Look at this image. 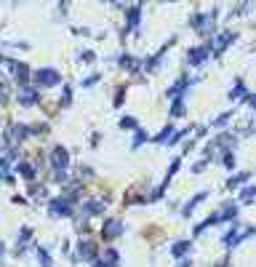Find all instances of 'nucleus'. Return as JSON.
I'll use <instances>...</instances> for the list:
<instances>
[{
  "label": "nucleus",
  "instance_id": "obj_1",
  "mask_svg": "<svg viewBox=\"0 0 256 267\" xmlns=\"http://www.w3.org/2000/svg\"><path fill=\"white\" fill-rule=\"evenodd\" d=\"M59 80H62V75L56 72V69H51V67H43V69H38V72H35V83L43 86V88L59 86Z\"/></svg>",
  "mask_w": 256,
  "mask_h": 267
},
{
  "label": "nucleus",
  "instance_id": "obj_2",
  "mask_svg": "<svg viewBox=\"0 0 256 267\" xmlns=\"http://www.w3.org/2000/svg\"><path fill=\"white\" fill-rule=\"evenodd\" d=\"M214 19H216V11H208V14H197L190 25L197 30V32H203V35H208L214 30Z\"/></svg>",
  "mask_w": 256,
  "mask_h": 267
},
{
  "label": "nucleus",
  "instance_id": "obj_3",
  "mask_svg": "<svg viewBox=\"0 0 256 267\" xmlns=\"http://www.w3.org/2000/svg\"><path fill=\"white\" fill-rule=\"evenodd\" d=\"M51 166H54V171L59 174V171H67V166H69V153L64 147H54L51 150Z\"/></svg>",
  "mask_w": 256,
  "mask_h": 267
},
{
  "label": "nucleus",
  "instance_id": "obj_4",
  "mask_svg": "<svg viewBox=\"0 0 256 267\" xmlns=\"http://www.w3.org/2000/svg\"><path fill=\"white\" fill-rule=\"evenodd\" d=\"M235 38H238V32L227 30V32H222V35H219V38H216L211 45H208V51H214V54L219 56V54H222V51H224V48H227V45H229L232 40H235Z\"/></svg>",
  "mask_w": 256,
  "mask_h": 267
},
{
  "label": "nucleus",
  "instance_id": "obj_5",
  "mask_svg": "<svg viewBox=\"0 0 256 267\" xmlns=\"http://www.w3.org/2000/svg\"><path fill=\"white\" fill-rule=\"evenodd\" d=\"M38 88H32V86H19V104L21 107H35L38 104Z\"/></svg>",
  "mask_w": 256,
  "mask_h": 267
},
{
  "label": "nucleus",
  "instance_id": "obj_6",
  "mask_svg": "<svg viewBox=\"0 0 256 267\" xmlns=\"http://www.w3.org/2000/svg\"><path fill=\"white\" fill-rule=\"evenodd\" d=\"M48 211L54 216H72V203H69L67 198H54L48 203Z\"/></svg>",
  "mask_w": 256,
  "mask_h": 267
},
{
  "label": "nucleus",
  "instance_id": "obj_7",
  "mask_svg": "<svg viewBox=\"0 0 256 267\" xmlns=\"http://www.w3.org/2000/svg\"><path fill=\"white\" fill-rule=\"evenodd\" d=\"M6 64H8V69H11V72L16 75L19 86H27V78H30V67H27V64H21V62H14V59H8Z\"/></svg>",
  "mask_w": 256,
  "mask_h": 267
},
{
  "label": "nucleus",
  "instance_id": "obj_8",
  "mask_svg": "<svg viewBox=\"0 0 256 267\" xmlns=\"http://www.w3.org/2000/svg\"><path fill=\"white\" fill-rule=\"evenodd\" d=\"M101 235L104 238H120L123 235V222L120 219H107V222H104V227H101Z\"/></svg>",
  "mask_w": 256,
  "mask_h": 267
},
{
  "label": "nucleus",
  "instance_id": "obj_9",
  "mask_svg": "<svg viewBox=\"0 0 256 267\" xmlns=\"http://www.w3.org/2000/svg\"><path fill=\"white\" fill-rule=\"evenodd\" d=\"M118 262H120V254L115 249H107L99 259H94V267H118Z\"/></svg>",
  "mask_w": 256,
  "mask_h": 267
},
{
  "label": "nucleus",
  "instance_id": "obj_10",
  "mask_svg": "<svg viewBox=\"0 0 256 267\" xmlns=\"http://www.w3.org/2000/svg\"><path fill=\"white\" fill-rule=\"evenodd\" d=\"M251 235H253V230H251V227H246V230H238V227H232L229 233L224 235V243H227V246H238V243H240L243 238H251Z\"/></svg>",
  "mask_w": 256,
  "mask_h": 267
},
{
  "label": "nucleus",
  "instance_id": "obj_11",
  "mask_svg": "<svg viewBox=\"0 0 256 267\" xmlns=\"http://www.w3.org/2000/svg\"><path fill=\"white\" fill-rule=\"evenodd\" d=\"M78 259H88V262H94L96 259V246L91 240H80L78 243Z\"/></svg>",
  "mask_w": 256,
  "mask_h": 267
},
{
  "label": "nucleus",
  "instance_id": "obj_12",
  "mask_svg": "<svg viewBox=\"0 0 256 267\" xmlns=\"http://www.w3.org/2000/svg\"><path fill=\"white\" fill-rule=\"evenodd\" d=\"M27 136H30V126H21V123H14V126H11V131H8V139H11L14 144L24 142Z\"/></svg>",
  "mask_w": 256,
  "mask_h": 267
},
{
  "label": "nucleus",
  "instance_id": "obj_13",
  "mask_svg": "<svg viewBox=\"0 0 256 267\" xmlns=\"http://www.w3.org/2000/svg\"><path fill=\"white\" fill-rule=\"evenodd\" d=\"M208 54H211V51H208V45H197V48H190V54H187V59H190V64H203L206 59H208Z\"/></svg>",
  "mask_w": 256,
  "mask_h": 267
},
{
  "label": "nucleus",
  "instance_id": "obj_14",
  "mask_svg": "<svg viewBox=\"0 0 256 267\" xmlns=\"http://www.w3.org/2000/svg\"><path fill=\"white\" fill-rule=\"evenodd\" d=\"M139 19H142V6H131L125 11V25H128V30H136L139 27Z\"/></svg>",
  "mask_w": 256,
  "mask_h": 267
},
{
  "label": "nucleus",
  "instance_id": "obj_15",
  "mask_svg": "<svg viewBox=\"0 0 256 267\" xmlns=\"http://www.w3.org/2000/svg\"><path fill=\"white\" fill-rule=\"evenodd\" d=\"M104 206H107V201H104V198H99V201H86L83 203V214L86 216H96V214L104 211Z\"/></svg>",
  "mask_w": 256,
  "mask_h": 267
},
{
  "label": "nucleus",
  "instance_id": "obj_16",
  "mask_svg": "<svg viewBox=\"0 0 256 267\" xmlns=\"http://www.w3.org/2000/svg\"><path fill=\"white\" fill-rule=\"evenodd\" d=\"M190 251H192V240H179V243H173V246H171V257L182 259V257H187Z\"/></svg>",
  "mask_w": 256,
  "mask_h": 267
},
{
  "label": "nucleus",
  "instance_id": "obj_17",
  "mask_svg": "<svg viewBox=\"0 0 256 267\" xmlns=\"http://www.w3.org/2000/svg\"><path fill=\"white\" fill-rule=\"evenodd\" d=\"M190 83H192V80H190V78H179V80H176V83H173V86L168 88V96H173V99H176V96H182V94H184V91H187V88H190Z\"/></svg>",
  "mask_w": 256,
  "mask_h": 267
},
{
  "label": "nucleus",
  "instance_id": "obj_18",
  "mask_svg": "<svg viewBox=\"0 0 256 267\" xmlns=\"http://www.w3.org/2000/svg\"><path fill=\"white\" fill-rule=\"evenodd\" d=\"M238 216V203H224V208H222V214H219V219H222V222H224V219H235Z\"/></svg>",
  "mask_w": 256,
  "mask_h": 267
},
{
  "label": "nucleus",
  "instance_id": "obj_19",
  "mask_svg": "<svg viewBox=\"0 0 256 267\" xmlns=\"http://www.w3.org/2000/svg\"><path fill=\"white\" fill-rule=\"evenodd\" d=\"M246 96H248V94H246V86H243V80H238L235 88L229 91V99H232V102H240V99H246Z\"/></svg>",
  "mask_w": 256,
  "mask_h": 267
},
{
  "label": "nucleus",
  "instance_id": "obj_20",
  "mask_svg": "<svg viewBox=\"0 0 256 267\" xmlns=\"http://www.w3.org/2000/svg\"><path fill=\"white\" fill-rule=\"evenodd\" d=\"M30 238H32V230H30V227H24V230L19 233V243H16V251H19V254L24 251V246L30 243Z\"/></svg>",
  "mask_w": 256,
  "mask_h": 267
},
{
  "label": "nucleus",
  "instance_id": "obj_21",
  "mask_svg": "<svg viewBox=\"0 0 256 267\" xmlns=\"http://www.w3.org/2000/svg\"><path fill=\"white\" fill-rule=\"evenodd\" d=\"M16 171H19V177H24V179H35V166H30V163H21L19 160Z\"/></svg>",
  "mask_w": 256,
  "mask_h": 267
},
{
  "label": "nucleus",
  "instance_id": "obj_22",
  "mask_svg": "<svg viewBox=\"0 0 256 267\" xmlns=\"http://www.w3.org/2000/svg\"><path fill=\"white\" fill-rule=\"evenodd\" d=\"M120 67L128 69V72H134V69L139 67V59H134V56H120Z\"/></svg>",
  "mask_w": 256,
  "mask_h": 267
},
{
  "label": "nucleus",
  "instance_id": "obj_23",
  "mask_svg": "<svg viewBox=\"0 0 256 267\" xmlns=\"http://www.w3.org/2000/svg\"><path fill=\"white\" fill-rule=\"evenodd\" d=\"M203 198H206V192H197V195H195V198H192V201H190L187 206H184V211H182V214H184V216H190V214H192V208H195L197 203H200Z\"/></svg>",
  "mask_w": 256,
  "mask_h": 267
},
{
  "label": "nucleus",
  "instance_id": "obj_24",
  "mask_svg": "<svg viewBox=\"0 0 256 267\" xmlns=\"http://www.w3.org/2000/svg\"><path fill=\"white\" fill-rule=\"evenodd\" d=\"M248 177H251V171H243V174H238V177H232V179L227 182V187H229V190H232V187H238V184H243Z\"/></svg>",
  "mask_w": 256,
  "mask_h": 267
},
{
  "label": "nucleus",
  "instance_id": "obj_25",
  "mask_svg": "<svg viewBox=\"0 0 256 267\" xmlns=\"http://www.w3.org/2000/svg\"><path fill=\"white\" fill-rule=\"evenodd\" d=\"M171 115H173V118H179V115H184V99H182V96H176V99H173V110H171Z\"/></svg>",
  "mask_w": 256,
  "mask_h": 267
},
{
  "label": "nucleus",
  "instance_id": "obj_26",
  "mask_svg": "<svg viewBox=\"0 0 256 267\" xmlns=\"http://www.w3.org/2000/svg\"><path fill=\"white\" fill-rule=\"evenodd\" d=\"M120 129H125V131H136L139 123H136V118H123V120H120Z\"/></svg>",
  "mask_w": 256,
  "mask_h": 267
},
{
  "label": "nucleus",
  "instance_id": "obj_27",
  "mask_svg": "<svg viewBox=\"0 0 256 267\" xmlns=\"http://www.w3.org/2000/svg\"><path fill=\"white\" fill-rule=\"evenodd\" d=\"M38 259H40L43 267H54V262H51V257H48V251H45V249H38Z\"/></svg>",
  "mask_w": 256,
  "mask_h": 267
},
{
  "label": "nucleus",
  "instance_id": "obj_28",
  "mask_svg": "<svg viewBox=\"0 0 256 267\" xmlns=\"http://www.w3.org/2000/svg\"><path fill=\"white\" fill-rule=\"evenodd\" d=\"M253 192H256L253 187H243V192H240V201H243V203H253Z\"/></svg>",
  "mask_w": 256,
  "mask_h": 267
},
{
  "label": "nucleus",
  "instance_id": "obj_29",
  "mask_svg": "<svg viewBox=\"0 0 256 267\" xmlns=\"http://www.w3.org/2000/svg\"><path fill=\"white\" fill-rule=\"evenodd\" d=\"M144 142H147V134H144V131H139V129H136V139H134V144H131V147L136 150V147H142Z\"/></svg>",
  "mask_w": 256,
  "mask_h": 267
},
{
  "label": "nucleus",
  "instance_id": "obj_30",
  "mask_svg": "<svg viewBox=\"0 0 256 267\" xmlns=\"http://www.w3.org/2000/svg\"><path fill=\"white\" fill-rule=\"evenodd\" d=\"M30 134H48V126H45V123H35V126H30Z\"/></svg>",
  "mask_w": 256,
  "mask_h": 267
},
{
  "label": "nucleus",
  "instance_id": "obj_31",
  "mask_svg": "<svg viewBox=\"0 0 256 267\" xmlns=\"http://www.w3.org/2000/svg\"><path fill=\"white\" fill-rule=\"evenodd\" d=\"M171 134H173V131H171V126H168V129H163V131L155 136V142H168V139H171Z\"/></svg>",
  "mask_w": 256,
  "mask_h": 267
},
{
  "label": "nucleus",
  "instance_id": "obj_32",
  "mask_svg": "<svg viewBox=\"0 0 256 267\" xmlns=\"http://www.w3.org/2000/svg\"><path fill=\"white\" fill-rule=\"evenodd\" d=\"M229 118H232V112H224V115H222V118H216V123H214V129H219V126H224V123H227Z\"/></svg>",
  "mask_w": 256,
  "mask_h": 267
},
{
  "label": "nucleus",
  "instance_id": "obj_33",
  "mask_svg": "<svg viewBox=\"0 0 256 267\" xmlns=\"http://www.w3.org/2000/svg\"><path fill=\"white\" fill-rule=\"evenodd\" d=\"M6 99H8V86L0 80V102H6Z\"/></svg>",
  "mask_w": 256,
  "mask_h": 267
},
{
  "label": "nucleus",
  "instance_id": "obj_34",
  "mask_svg": "<svg viewBox=\"0 0 256 267\" xmlns=\"http://www.w3.org/2000/svg\"><path fill=\"white\" fill-rule=\"evenodd\" d=\"M69 102H72V94H69V88H64V94H62V107H67Z\"/></svg>",
  "mask_w": 256,
  "mask_h": 267
},
{
  "label": "nucleus",
  "instance_id": "obj_35",
  "mask_svg": "<svg viewBox=\"0 0 256 267\" xmlns=\"http://www.w3.org/2000/svg\"><path fill=\"white\" fill-rule=\"evenodd\" d=\"M224 166H227V168L235 166V155H232V153H227V155H224Z\"/></svg>",
  "mask_w": 256,
  "mask_h": 267
},
{
  "label": "nucleus",
  "instance_id": "obj_36",
  "mask_svg": "<svg viewBox=\"0 0 256 267\" xmlns=\"http://www.w3.org/2000/svg\"><path fill=\"white\" fill-rule=\"evenodd\" d=\"M99 78H101V75H91V78H86L83 86H94V83H99Z\"/></svg>",
  "mask_w": 256,
  "mask_h": 267
},
{
  "label": "nucleus",
  "instance_id": "obj_37",
  "mask_svg": "<svg viewBox=\"0 0 256 267\" xmlns=\"http://www.w3.org/2000/svg\"><path fill=\"white\" fill-rule=\"evenodd\" d=\"M80 59H83V62H91V59H94V54H91V51H83V54H80Z\"/></svg>",
  "mask_w": 256,
  "mask_h": 267
},
{
  "label": "nucleus",
  "instance_id": "obj_38",
  "mask_svg": "<svg viewBox=\"0 0 256 267\" xmlns=\"http://www.w3.org/2000/svg\"><path fill=\"white\" fill-rule=\"evenodd\" d=\"M123 94H125V91H123V88L118 91V94H115V104H120V102H123Z\"/></svg>",
  "mask_w": 256,
  "mask_h": 267
},
{
  "label": "nucleus",
  "instance_id": "obj_39",
  "mask_svg": "<svg viewBox=\"0 0 256 267\" xmlns=\"http://www.w3.org/2000/svg\"><path fill=\"white\" fill-rule=\"evenodd\" d=\"M0 62H3V56H0Z\"/></svg>",
  "mask_w": 256,
  "mask_h": 267
},
{
  "label": "nucleus",
  "instance_id": "obj_40",
  "mask_svg": "<svg viewBox=\"0 0 256 267\" xmlns=\"http://www.w3.org/2000/svg\"><path fill=\"white\" fill-rule=\"evenodd\" d=\"M224 267H227V262H224Z\"/></svg>",
  "mask_w": 256,
  "mask_h": 267
},
{
  "label": "nucleus",
  "instance_id": "obj_41",
  "mask_svg": "<svg viewBox=\"0 0 256 267\" xmlns=\"http://www.w3.org/2000/svg\"><path fill=\"white\" fill-rule=\"evenodd\" d=\"M0 177H3V174H0Z\"/></svg>",
  "mask_w": 256,
  "mask_h": 267
}]
</instances>
